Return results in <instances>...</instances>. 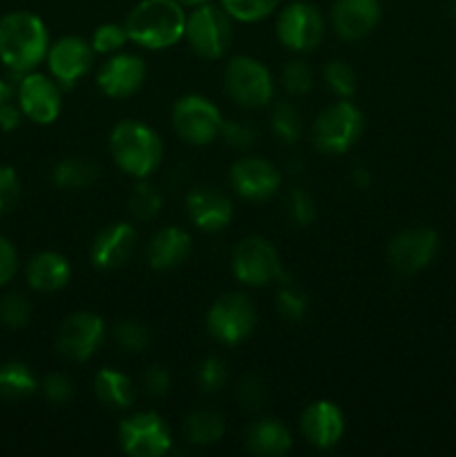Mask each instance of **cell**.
I'll return each instance as SVG.
<instances>
[{
  "instance_id": "836d02e7",
  "label": "cell",
  "mask_w": 456,
  "mask_h": 457,
  "mask_svg": "<svg viewBox=\"0 0 456 457\" xmlns=\"http://www.w3.org/2000/svg\"><path fill=\"white\" fill-rule=\"evenodd\" d=\"M286 214L298 228L311 226L313 219H316V204H313L311 195L302 187H293L289 199H286Z\"/></svg>"
},
{
  "instance_id": "8992f818",
  "label": "cell",
  "mask_w": 456,
  "mask_h": 457,
  "mask_svg": "<svg viewBox=\"0 0 456 457\" xmlns=\"http://www.w3.org/2000/svg\"><path fill=\"white\" fill-rule=\"evenodd\" d=\"M222 112L199 94L182 96L173 107V128L190 145H208L222 132Z\"/></svg>"
},
{
  "instance_id": "f35d334b",
  "label": "cell",
  "mask_w": 456,
  "mask_h": 457,
  "mask_svg": "<svg viewBox=\"0 0 456 457\" xmlns=\"http://www.w3.org/2000/svg\"><path fill=\"white\" fill-rule=\"evenodd\" d=\"M31 306L22 295H7L0 302V320L7 324L9 328H22L30 321Z\"/></svg>"
},
{
  "instance_id": "ee69618b",
  "label": "cell",
  "mask_w": 456,
  "mask_h": 457,
  "mask_svg": "<svg viewBox=\"0 0 456 457\" xmlns=\"http://www.w3.org/2000/svg\"><path fill=\"white\" fill-rule=\"evenodd\" d=\"M143 388H146L148 395L161 397L168 393L170 388V373L164 366H150V369L143 373Z\"/></svg>"
},
{
  "instance_id": "7dc6e473",
  "label": "cell",
  "mask_w": 456,
  "mask_h": 457,
  "mask_svg": "<svg viewBox=\"0 0 456 457\" xmlns=\"http://www.w3.org/2000/svg\"><path fill=\"white\" fill-rule=\"evenodd\" d=\"M351 183L356 187H360V190H365V187L371 183L369 170H365V168H356V170H353V172H351Z\"/></svg>"
},
{
  "instance_id": "83f0119b",
  "label": "cell",
  "mask_w": 456,
  "mask_h": 457,
  "mask_svg": "<svg viewBox=\"0 0 456 457\" xmlns=\"http://www.w3.org/2000/svg\"><path fill=\"white\" fill-rule=\"evenodd\" d=\"M98 177V168L89 161L65 159L54 168L52 179L63 190H79V187H89Z\"/></svg>"
},
{
  "instance_id": "ffe728a7",
  "label": "cell",
  "mask_w": 456,
  "mask_h": 457,
  "mask_svg": "<svg viewBox=\"0 0 456 457\" xmlns=\"http://www.w3.org/2000/svg\"><path fill=\"white\" fill-rule=\"evenodd\" d=\"M137 248V230L130 223H110L92 244V263L98 270H116L125 266Z\"/></svg>"
},
{
  "instance_id": "5b68a950",
  "label": "cell",
  "mask_w": 456,
  "mask_h": 457,
  "mask_svg": "<svg viewBox=\"0 0 456 457\" xmlns=\"http://www.w3.org/2000/svg\"><path fill=\"white\" fill-rule=\"evenodd\" d=\"M208 333L224 346H235L250 337L255 328V306L241 293H228L215 299L206 315Z\"/></svg>"
},
{
  "instance_id": "4dcf8cb0",
  "label": "cell",
  "mask_w": 456,
  "mask_h": 457,
  "mask_svg": "<svg viewBox=\"0 0 456 457\" xmlns=\"http://www.w3.org/2000/svg\"><path fill=\"white\" fill-rule=\"evenodd\" d=\"M280 0H222L224 12L241 22H258L271 16Z\"/></svg>"
},
{
  "instance_id": "d6a6232c",
  "label": "cell",
  "mask_w": 456,
  "mask_h": 457,
  "mask_svg": "<svg viewBox=\"0 0 456 457\" xmlns=\"http://www.w3.org/2000/svg\"><path fill=\"white\" fill-rule=\"evenodd\" d=\"M325 80L329 89L338 96L349 98L356 92V71L347 65L344 61H331L325 67Z\"/></svg>"
},
{
  "instance_id": "d4e9b609",
  "label": "cell",
  "mask_w": 456,
  "mask_h": 457,
  "mask_svg": "<svg viewBox=\"0 0 456 457\" xmlns=\"http://www.w3.org/2000/svg\"><path fill=\"white\" fill-rule=\"evenodd\" d=\"M94 395L107 409L121 411L132 406L137 391H134V384L128 375L114 369H103L94 378Z\"/></svg>"
},
{
  "instance_id": "3957f363",
  "label": "cell",
  "mask_w": 456,
  "mask_h": 457,
  "mask_svg": "<svg viewBox=\"0 0 456 457\" xmlns=\"http://www.w3.org/2000/svg\"><path fill=\"white\" fill-rule=\"evenodd\" d=\"M110 154L125 174L148 179L161 163L164 143L159 134L139 120H121L110 134Z\"/></svg>"
},
{
  "instance_id": "7a4b0ae2",
  "label": "cell",
  "mask_w": 456,
  "mask_h": 457,
  "mask_svg": "<svg viewBox=\"0 0 456 457\" xmlns=\"http://www.w3.org/2000/svg\"><path fill=\"white\" fill-rule=\"evenodd\" d=\"M128 40L146 49L173 47L186 34V13L177 0H141L125 21Z\"/></svg>"
},
{
  "instance_id": "484cf974",
  "label": "cell",
  "mask_w": 456,
  "mask_h": 457,
  "mask_svg": "<svg viewBox=\"0 0 456 457\" xmlns=\"http://www.w3.org/2000/svg\"><path fill=\"white\" fill-rule=\"evenodd\" d=\"M224 431H226L224 418L219 413H215V411H195V413H190L183 420V437L190 445H215V442L222 440Z\"/></svg>"
},
{
  "instance_id": "8d00e7d4",
  "label": "cell",
  "mask_w": 456,
  "mask_h": 457,
  "mask_svg": "<svg viewBox=\"0 0 456 457\" xmlns=\"http://www.w3.org/2000/svg\"><path fill=\"white\" fill-rule=\"evenodd\" d=\"M228 379L226 364H224L219 357H208V360L201 361L199 366V386L206 395H215L224 388Z\"/></svg>"
},
{
  "instance_id": "ac0fdd59",
  "label": "cell",
  "mask_w": 456,
  "mask_h": 457,
  "mask_svg": "<svg viewBox=\"0 0 456 457\" xmlns=\"http://www.w3.org/2000/svg\"><path fill=\"white\" fill-rule=\"evenodd\" d=\"M186 210L190 221L204 232H219L232 219V204L213 186H197L188 192Z\"/></svg>"
},
{
  "instance_id": "7bdbcfd3",
  "label": "cell",
  "mask_w": 456,
  "mask_h": 457,
  "mask_svg": "<svg viewBox=\"0 0 456 457\" xmlns=\"http://www.w3.org/2000/svg\"><path fill=\"white\" fill-rule=\"evenodd\" d=\"M219 137H224V141H226L228 145L244 150V147H250L258 141V129L244 123H232V120L226 123V120H224Z\"/></svg>"
},
{
  "instance_id": "9c48e42d",
  "label": "cell",
  "mask_w": 456,
  "mask_h": 457,
  "mask_svg": "<svg viewBox=\"0 0 456 457\" xmlns=\"http://www.w3.org/2000/svg\"><path fill=\"white\" fill-rule=\"evenodd\" d=\"M232 272L246 286H268L282 279L280 254L264 237H246L232 250Z\"/></svg>"
},
{
  "instance_id": "277c9868",
  "label": "cell",
  "mask_w": 456,
  "mask_h": 457,
  "mask_svg": "<svg viewBox=\"0 0 456 457\" xmlns=\"http://www.w3.org/2000/svg\"><path fill=\"white\" fill-rule=\"evenodd\" d=\"M365 119L353 103L338 101L326 107L313 123V145L322 154H344L362 137Z\"/></svg>"
},
{
  "instance_id": "52a82bcc",
  "label": "cell",
  "mask_w": 456,
  "mask_h": 457,
  "mask_svg": "<svg viewBox=\"0 0 456 457\" xmlns=\"http://www.w3.org/2000/svg\"><path fill=\"white\" fill-rule=\"evenodd\" d=\"M190 47L201 58H222L228 52L232 40L231 16L224 9L213 4H201L186 18V34Z\"/></svg>"
},
{
  "instance_id": "8fae6325",
  "label": "cell",
  "mask_w": 456,
  "mask_h": 457,
  "mask_svg": "<svg viewBox=\"0 0 456 457\" xmlns=\"http://www.w3.org/2000/svg\"><path fill=\"white\" fill-rule=\"evenodd\" d=\"M438 253V235L432 228H410L389 241V266L402 277L416 275L434 262Z\"/></svg>"
},
{
  "instance_id": "f1b7e54d",
  "label": "cell",
  "mask_w": 456,
  "mask_h": 457,
  "mask_svg": "<svg viewBox=\"0 0 456 457\" xmlns=\"http://www.w3.org/2000/svg\"><path fill=\"white\" fill-rule=\"evenodd\" d=\"M161 204H164L161 192L156 190L152 183L139 179V183L134 186L132 195H130V201H128L132 217L139 219V221H150V219H155L156 214L161 212Z\"/></svg>"
},
{
  "instance_id": "ab89813d",
  "label": "cell",
  "mask_w": 456,
  "mask_h": 457,
  "mask_svg": "<svg viewBox=\"0 0 456 457\" xmlns=\"http://www.w3.org/2000/svg\"><path fill=\"white\" fill-rule=\"evenodd\" d=\"M264 400H266V388L258 375H246L237 386V402L244 411H259L262 409Z\"/></svg>"
},
{
  "instance_id": "681fc988",
  "label": "cell",
  "mask_w": 456,
  "mask_h": 457,
  "mask_svg": "<svg viewBox=\"0 0 456 457\" xmlns=\"http://www.w3.org/2000/svg\"><path fill=\"white\" fill-rule=\"evenodd\" d=\"M182 7H201V4H206L208 0H177Z\"/></svg>"
},
{
  "instance_id": "f546056e",
  "label": "cell",
  "mask_w": 456,
  "mask_h": 457,
  "mask_svg": "<svg viewBox=\"0 0 456 457\" xmlns=\"http://www.w3.org/2000/svg\"><path fill=\"white\" fill-rule=\"evenodd\" d=\"M275 306L277 312H280L286 321H302L308 311V297L300 286L291 284V281L286 279L284 286L280 288V293H277Z\"/></svg>"
},
{
  "instance_id": "74e56055",
  "label": "cell",
  "mask_w": 456,
  "mask_h": 457,
  "mask_svg": "<svg viewBox=\"0 0 456 457\" xmlns=\"http://www.w3.org/2000/svg\"><path fill=\"white\" fill-rule=\"evenodd\" d=\"M125 40H128L125 27L114 25V22H106V25L97 27V31H94L92 49L98 54H114L123 47Z\"/></svg>"
},
{
  "instance_id": "d590c367",
  "label": "cell",
  "mask_w": 456,
  "mask_h": 457,
  "mask_svg": "<svg viewBox=\"0 0 456 457\" xmlns=\"http://www.w3.org/2000/svg\"><path fill=\"white\" fill-rule=\"evenodd\" d=\"M114 339L128 353H141L150 346V330L139 321H123L114 328Z\"/></svg>"
},
{
  "instance_id": "f907efd6",
  "label": "cell",
  "mask_w": 456,
  "mask_h": 457,
  "mask_svg": "<svg viewBox=\"0 0 456 457\" xmlns=\"http://www.w3.org/2000/svg\"><path fill=\"white\" fill-rule=\"evenodd\" d=\"M447 13H450L452 21L456 22V0H450V4H447Z\"/></svg>"
},
{
  "instance_id": "cb8c5ba5",
  "label": "cell",
  "mask_w": 456,
  "mask_h": 457,
  "mask_svg": "<svg viewBox=\"0 0 456 457\" xmlns=\"http://www.w3.org/2000/svg\"><path fill=\"white\" fill-rule=\"evenodd\" d=\"M291 433L282 422L271 418L258 420L253 427L246 433V446L250 453L266 455V457H280L291 451Z\"/></svg>"
},
{
  "instance_id": "f6af8a7d",
  "label": "cell",
  "mask_w": 456,
  "mask_h": 457,
  "mask_svg": "<svg viewBox=\"0 0 456 457\" xmlns=\"http://www.w3.org/2000/svg\"><path fill=\"white\" fill-rule=\"evenodd\" d=\"M18 268V254L4 237H0V286L7 284Z\"/></svg>"
},
{
  "instance_id": "60d3db41",
  "label": "cell",
  "mask_w": 456,
  "mask_h": 457,
  "mask_svg": "<svg viewBox=\"0 0 456 457\" xmlns=\"http://www.w3.org/2000/svg\"><path fill=\"white\" fill-rule=\"evenodd\" d=\"M21 199V179L16 170L0 165V214L9 212Z\"/></svg>"
},
{
  "instance_id": "1f68e13d",
  "label": "cell",
  "mask_w": 456,
  "mask_h": 457,
  "mask_svg": "<svg viewBox=\"0 0 456 457\" xmlns=\"http://www.w3.org/2000/svg\"><path fill=\"white\" fill-rule=\"evenodd\" d=\"M273 132L284 143H298L302 137V119L291 103H277L271 114Z\"/></svg>"
},
{
  "instance_id": "7402d4cb",
  "label": "cell",
  "mask_w": 456,
  "mask_h": 457,
  "mask_svg": "<svg viewBox=\"0 0 456 457\" xmlns=\"http://www.w3.org/2000/svg\"><path fill=\"white\" fill-rule=\"evenodd\" d=\"M192 241L190 235L182 228H161L156 235L146 245V259L148 266L155 270H173V268L182 266L186 257L190 254Z\"/></svg>"
},
{
  "instance_id": "2e32d148",
  "label": "cell",
  "mask_w": 456,
  "mask_h": 457,
  "mask_svg": "<svg viewBox=\"0 0 456 457\" xmlns=\"http://www.w3.org/2000/svg\"><path fill=\"white\" fill-rule=\"evenodd\" d=\"M92 58V45L85 43L79 36H65L49 47L47 65L56 83H61L63 87H72L89 70Z\"/></svg>"
},
{
  "instance_id": "44dd1931",
  "label": "cell",
  "mask_w": 456,
  "mask_h": 457,
  "mask_svg": "<svg viewBox=\"0 0 456 457\" xmlns=\"http://www.w3.org/2000/svg\"><path fill=\"white\" fill-rule=\"evenodd\" d=\"M380 21L378 0H335L331 25L344 40H360L376 29Z\"/></svg>"
},
{
  "instance_id": "6da1fadb",
  "label": "cell",
  "mask_w": 456,
  "mask_h": 457,
  "mask_svg": "<svg viewBox=\"0 0 456 457\" xmlns=\"http://www.w3.org/2000/svg\"><path fill=\"white\" fill-rule=\"evenodd\" d=\"M49 52L47 27L30 12H12L0 18V61L18 74L40 65Z\"/></svg>"
},
{
  "instance_id": "e575fe53",
  "label": "cell",
  "mask_w": 456,
  "mask_h": 457,
  "mask_svg": "<svg viewBox=\"0 0 456 457\" xmlns=\"http://www.w3.org/2000/svg\"><path fill=\"white\" fill-rule=\"evenodd\" d=\"M282 83L284 89L293 96H302V94L311 92L313 87V71L308 62L304 61H291L286 62L284 71H282Z\"/></svg>"
},
{
  "instance_id": "ba28073f",
  "label": "cell",
  "mask_w": 456,
  "mask_h": 457,
  "mask_svg": "<svg viewBox=\"0 0 456 457\" xmlns=\"http://www.w3.org/2000/svg\"><path fill=\"white\" fill-rule=\"evenodd\" d=\"M226 92L237 105L264 107L273 98V79L271 71L259 61L250 56H235L228 61L226 74H224Z\"/></svg>"
},
{
  "instance_id": "9a60e30c",
  "label": "cell",
  "mask_w": 456,
  "mask_h": 457,
  "mask_svg": "<svg viewBox=\"0 0 456 457\" xmlns=\"http://www.w3.org/2000/svg\"><path fill=\"white\" fill-rule=\"evenodd\" d=\"M18 103L21 112L30 120L38 125H49L61 114V92L58 85L45 74H31L27 71L25 79L18 87Z\"/></svg>"
},
{
  "instance_id": "e0dca14e",
  "label": "cell",
  "mask_w": 456,
  "mask_h": 457,
  "mask_svg": "<svg viewBox=\"0 0 456 457\" xmlns=\"http://www.w3.org/2000/svg\"><path fill=\"white\" fill-rule=\"evenodd\" d=\"M143 80H146V62L134 54H116L103 62L97 76L98 89L110 98L132 96L141 89Z\"/></svg>"
},
{
  "instance_id": "d6986e66",
  "label": "cell",
  "mask_w": 456,
  "mask_h": 457,
  "mask_svg": "<svg viewBox=\"0 0 456 457\" xmlns=\"http://www.w3.org/2000/svg\"><path fill=\"white\" fill-rule=\"evenodd\" d=\"M300 427L308 445L316 449H331L344 436V415L334 402L317 400L304 409Z\"/></svg>"
},
{
  "instance_id": "30bf717a",
  "label": "cell",
  "mask_w": 456,
  "mask_h": 457,
  "mask_svg": "<svg viewBox=\"0 0 456 457\" xmlns=\"http://www.w3.org/2000/svg\"><path fill=\"white\" fill-rule=\"evenodd\" d=\"M119 442L123 453L132 457H161L173 446L168 424L150 411L130 415L119 427Z\"/></svg>"
},
{
  "instance_id": "bcb514c9",
  "label": "cell",
  "mask_w": 456,
  "mask_h": 457,
  "mask_svg": "<svg viewBox=\"0 0 456 457\" xmlns=\"http://www.w3.org/2000/svg\"><path fill=\"white\" fill-rule=\"evenodd\" d=\"M18 123H21V110L13 107L12 103H3L0 105V128L9 132V129L18 128Z\"/></svg>"
},
{
  "instance_id": "4fadbf2b",
  "label": "cell",
  "mask_w": 456,
  "mask_h": 457,
  "mask_svg": "<svg viewBox=\"0 0 456 457\" xmlns=\"http://www.w3.org/2000/svg\"><path fill=\"white\" fill-rule=\"evenodd\" d=\"M325 36V18L311 3H293L277 18V38L293 52H311Z\"/></svg>"
},
{
  "instance_id": "b9f144b4",
  "label": "cell",
  "mask_w": 456,
  "mask_h": 457,
  "mask_svg": "<svg viewBox=\"0 0 456 457\" xmlns=\"http://www.w3.org/2000/svg\"><path fill=\"white\" fill-rule=\"evenodd\" d=\"M40 388H43L45 400L52 402V404H56V406L67 404V402L72 400V395H74L72 379L65 378V375H61V373L47 375V378L43 379V386Z\"/></svg>"
},
{
  "instance_id": "c3c4849f",
  "label": "cell",
  "mask_w": 456,
  "mask_h": 457,
  "mask_svg": "<svg viewBox=\"0 0 456 457\" xmlns=\"http://www.w3.org/2000/svg\"><path fill=\"white\" fill-rule=\"evenodd\" d=\"M9 94H12V89H9V85H4L3 80H0V105L9 101Z\"/></svg>"
},
{
  "instance_id": "5bb4252c",
  "label": "cell",
  "mask_w": 456,
  "mask_h": 457,
  "mask_svg": "<svg viewBox=\"0 0 456 457\" xmlns=\"http://www.w3.org/2000/svg\"><path fill=\"white\" fill-rule=\"evenodd\" d=\"M232 190L246 201H266L277 195L282 186V174L271 161L259 156H244L231 168Z\"/></svg>"
},
{
  "instance_id": "603a6c76",
  "label": "cell",
  "mask_w": 456,
  "mask_h": 457,
  "mask_svg": "<svg viewBox=\"0 0 456 457\" xmlns=\"http://www.w3.org/2000/svg\"><path fill=\"white\" fill-rule=\"evenodd\" d=\"M27 284L38 293H56L72 277L70 262L58 253H38L27 263Z\"/></svg>"
},
{
  "instance_id": "4316f807",
  "label": "cell",
  "mask_w": 456,
  "mask_h": 457,
  "mask_svg": "<svg viewBox=\"0 0 456 457\" xmlns=\"http://www.w3.org/2000/svg\"><path fill=\"white\" fill-rule=\"evenodd\" d=\"M36 378L22 361H7L0 366V400L18 402L36 391Z\"/></svg>"
},
{
  "instance_id": "7c38bea8",
  "label": "cell",
  "mask_w": 456,
  "mask_h": 457,
  "mask_svg": "<svg viewBox=\"0 0 456 457\" xmlns=\"http://www.w3.org/2000/svg\"><path fill=\"white\" fill-rule=\"evenodd\" d=\"M106 339V324L94 312H74L61 324L56 351L70 361H88Z\"/></svg>"
}]
</instances>
